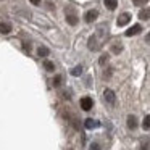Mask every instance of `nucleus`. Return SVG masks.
<instances>
[{"instance_id":"nucleus-4","label":"nucleus","mask_w":150,"mask_h":150,"mask_svg":"<svg viewBox=\"0 0 150 150\" xmlns=\"http://www.w3.org/2000/svg\"><path fill=\"white\" fill-rule=\"evenodd\" d=\"M103 97H105V100H107L108 103H115V100H116V95H115V92L111 91V89H105Z\"/></svg>"},{"instance_id":"nucleus-2","label":"nucleus","mask_w":150,"mask_h":150,"mask_svg":"<svg viewBox=\"0 0 150 150\" xmlns=\"http://www.w3.org/2000/svg\"><path fill=\"white\" fill-rule=\"evenodd\" d=\"M98 18V11L97 10H89L87 13L84 15V20H86V23H94L95 20Z\"/></svg>"},{"instance_id":"nucleus-20","label":"nucleus","mask_w":150,"mask_h":150,"mask_svg":"<svg viewBox=\"0 0 150 150\" xmlns=\"http://www.w3.org/2000/svg\"><path fill=\"white\" fill-rule=\"evenodd\" d=\"M91 150H100V145H98L97 142H94V144H91Z\"/></svg>"},{"instance_id":"nucleus-23","label":"nucleus","mask_w":150,"mask_h":150,"mask_svg":"<svg viewBox=\"0 0 150 150\" xmlns=\"http://www.w3.org/2000/svg\"><path fill=\"white\" fill-rule=\"evenodd\" d=\"M29 2H31L33 5H39V4H40V0H29Z\"/></svg>"},{"instance_id":"nucleus-15","label":"nucleus","mask_w":150,"mask_h":150,"mask_svg":"<svg viewBox=\"0 0 150 150\" xmlns=\"http://www.w3.org/2000/svg\"><path fill=\"white\" fill-rule=\"evenodd\" d=\"M142 127L145 131H149L150 129V115H147L145 118H144V121H142Z\"/></svg>"},{"instance_id":"nucleus-17","label":"nucleus","mask_w":150,"mask_h":150,"mask_svg":"<svg viewBox=\"0 0 150 150\" xmlns=\"http://www.w3.org/2000/svg\"><path fill=\"white\" fill-rule=\"evenodd\" d=\"M81 73H82V66H81V65L71 69V74H73V76H81Z\"/></svg>"},{"instance_id":"nucleus-24","label":"nucleus","mask_w":150,"mask_h":150,"mask_svg":"<svg viewBox=\"0 0 150 150\" xmlns=\"http://www.w3.org/2000/svg\"><path fill=\"white\" fill-rule=\"evenodd\" d=\"M145 42H147V44H150V33L145 36Z\"/></svg>"},{"instance_id":"nucleus-11","label":"nucleus","mask_w":150,"mask_h":150,"mask_svg":"<svg viewBox=\"0 0 150 150\" xmlns=\"http://www.w3.org/2000/svg\"><path fill=\"white\" fill-rule=\"evenodd\" d=\"M103 4L108 10H115L118 7V0H103Z\"/></svg>"},{"instance_id":"nucleus-13","label":"nucleus","mask_w":150,"mask_h":150,"mask_svg":"<svg viewBox=\"0 0 150 150\" xmlns=\"http://www.w3.org/2000/svg\"><path fill=\"white\" fill-rule=\"evenodd\" d=\"M111 52H113L115 55L121 53L123 52V45H121V44H113V45H111Z\"/></svg>"},{"instance_id":"nucleus-5","label":"nucleus","mask_w":150,"mask_h":150,"mask_svg":"<svg viewBox=\"0 0 150 150\" xmlns=\"http://www.w3.org/2000/svg\"><path fill=\"white\" fill-rule=\"evenodd\" d=\"M140 31H142V26H140V24H134L132 28H129V29L126 31V36L132 37V36H136V34H139Z\"/></svg>"},{"instance_id":"nucleus-8","label":"nucleus","mask_w":150,"mask_h":150,"mask_svg":"<svg viewBox=\"0 0 150 150\" xmlns=\"http://www.w3.org/2000/svg\"><path fill=\"white\" fill-rule=\"evenodd\" d=\"M66 21H68V24H69V26H76L79 20H78V16H76V15L68 13V15H66Z\"/></svg>"},{"instance_id":"nucleus-12","label":"nucleus","mask_w":150,"mask_h":150,"mask_svg":"<svg viewBox=\"0 0 150 150\" xmlns=\"http://www.w3.org/2000/svg\"><path fill=\"white\" fill-rule=\"evenodd\" d=\"M84 126L87 127V129H94V127L98 126V121H94V120H91V118H87V120L84 121Z\"/></svg>"},{"instance_id":"nucleus-1","label":"nucleus","mask_w":150,"mask_h":150,"mask_svg":"<svg viewBox=\"0 0 150 150\" xmlns=\"http://www.w3.org/2000/svg\"><path fill=\"white\" fill-rule=\"evenodd\" d=\"M92 107H94V100H92L91 97H82L81 98V108L84 111H89Z\"/></svg>"},{"instance_id":"nucleus-16","label":"nucleus","mask_w":150,"mask_h":150,"mask_svg":"<svg viewBox=\"0 0 150 150\" xmlns=\"http://www.w3.org/2000/svg\"><path fill=\"white\" fill-rule=\"evenodd\" d=\"M44 68H45L47 71H53V69H55V66H53L52 62H49V60H44Z\"/></svg>"},{"instance_id":"nucleus-6","label":"nucleus","mask_w":150,"mask_h":150,"mask_svg":"<svg viewBox=\"0 0 150 150\" xmlns=\"http://www.w3.org/2000/svg\"><path fill=\"white\" fill-rule=\"evenodd\" d=\"M87 45H89V49H91V50H94V52H95V50H98V42H97V37H95V36H91V37H89V44H87Z\"/></svg>"},{"instance_id":"nucleus-22","label":"nucleus","mask_w":150,"mask_h":150,"mask_svg":"<svg viewBox=\"0 0 150 150\" xmlns=\"http://www.w3.org/2000/svg\"><path fill=\"white\" fill-rule=\"evenodd\" d=\"M23 49H26V52H31V45H29V44H23Z\"/></svg>"},{"instance_id":"nucleus-14","label":"nucleus","mask_w":150,"mask_h":150,"mask_svg":"<svg viewBox=\"0 0 150 150\" xmlns=\"http://www.w3.org/2000/svg\"><path fill=\"white\" fill-rule=\"evenodd\" d=\"M50 53V50L47 49V47H39V49H37V55L39 57H47Z\"/></svg>"},{"instance_id":"nucleus-7","label":"nucleus","mask_w":150,"mask_h":150,"mask_svg":"<svg viewBox=\"0 0 150 150\" xmlns=\"http://www.w3.org/2000/svg\"><path fill=\"white\" fill-rule=\"evenodd\" d=\"M127 127H129V129H136L137 127V118L136 116H132V115L127 116Z\"/></svg>"},{"instance_id":"nucleus-21","label":"nucleus","mask_w":150,"mask_h":150,"mask_svg":"<svg viewBox=\"0 0 150 150\" xmlns=\"http://www.w3.org/2000/svg\"><path fill=\"white\" fill-rule=\"evenodd\" d=\"M132 2H134L136 5H144V4L147 2V0H132Z\"/></svg>"},{"instance_id":"nucleus-19","label":"nucleus","mask_w":150,"mask_h":150,"mask_svg":"<svg viewBox=\"0 0 150 150\" xmlns=\"http://www.w3.org/2000/svg\"><path fill=\"white\" fill-rule=\"evenodd\" d=\"M62 84V76H55V79H53V86H60Z\"/></svg>"},{"instance_id":"nucleus-9","label":"nucleus","mask_w":150,"mask_h":150,"mask_svg":"<svg viewBox=\"0 0 150 150\" xmlns=\"http://www.w3.org/2000/svg\"><path fill=\"white\" fill-rule=\"evenodd\" d=\"M139 18L144 21L150 20V8H142V10L139 11Z\"/></svg>"},{"instance_id":"nucleus-10","label":"nucleus","mask_w":150,"mask_h":150,"mask_svg":"<svg viewBox=\"0 0 150 150\" xmlns=\"http://www.w3.org/2000/svg\"><path fill=\"white\" fill-rule=\"evenodd\" d=\"M11 26L8 23H0V34H10Z\"/></svg>"},{"instance_id":"nucleus-18","label":"nucleus","mask_w":150,"mask_h":150,"mask_svg":"<svg viewBox=\"0 0 150 150\" xmlns=\"http://www.w3.org/2000/svg\"><path fill=\"white\" fill-rule=\"evenodd\" d=\"M107 62H108V55H102L100 60H98V63H100V65H105Z\"/></svg>"},{"instance_id":"nucleus-3","label":"nucleus","mask_w":150,"mask_h":150,"mask_svg":"<svg viewBox=\"0 0 150 150\" xmlns=\"http://www.w3.org/2000/svg\"><path fill=\"white\" fill-rule=\"evenodd\" d=\"M129 21H131V15L129 13H121L120 16H118V20H116V24L118 26H126Z\"/></svg>"}]
</instances>
